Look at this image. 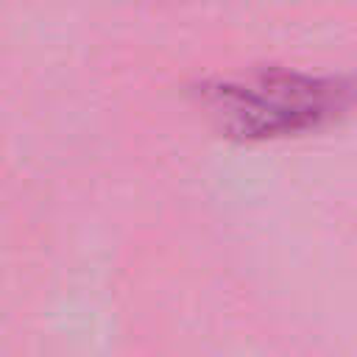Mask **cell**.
Segmentation results:
<instances>
[{
    "label": "cell",
    "instance_id": "cell-1",
    "mask_svg": "<svg viewBox=\"0 0 357 357\" xmlns=\"http://www.w3.org/2000/svg\"><path fill=\"white\" fill-rule=\"evenodd\" d=\"M357 103V81L298 70H251L201 86V106L234 139H276L318 131Z\"/></svg>",
    "mask_w": 357,
    "mask_h": 357
}]
</instances>
